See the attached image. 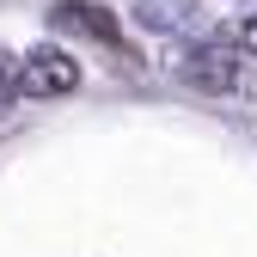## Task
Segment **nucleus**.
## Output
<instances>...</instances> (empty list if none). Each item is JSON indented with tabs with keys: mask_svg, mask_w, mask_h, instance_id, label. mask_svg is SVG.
I'll list each match as a JSON object with an SVG mask.
<instances>
[{
	"mask_svg": "<svg viewBox=\"0 0 257 257\" xmlns=\"http://www.w3.org/2000/svg\"><path fill=\"white\" fill-rule=\"evenodd\" d=\"M239 49L233 43H190V49H172V74L196 92H233L239 86Z\"/></svg>",
	"mask_w": 257,
	"mask_h": 257,
	"instance_id": "1",
	"label": "nucleus"
},
{
	"mask_svg": "<svg viewBox=\"0 0 257 257\" xmlns=\"http://www.w3.org/2000/svg\"><path fill=\"white\" fill-rule=\"evenodd\" d=\"M80 86V61L68 55V49H31L25 61H19V92L25 98H68V92Z\"/></svg>",
	"mask_w": 257,
	"mask_h": 257,
	"instance_id": "2",
	"label": "nucleus"
},
{
	"mask_svg": "<svg viewBox=\"0 0 257 257\" xmlns=\"http://www.w3.org/2000/svg\"><path fill=\"white\" fill-rule=\"evenodd\" d=\"M49 25L55 31H80V37H92V43H122L116 13L98 7V0H55V7H49Z\"/></svg>",
	"mask_w": 257,
	"mask_h": 257,
	"instance_id": "3",
	"label": "nucleus"
},
{
	"mask_svg": "<svg viewBox=\"0 0 257 257\" xmlns=\"http://www.w3.org/2000/svg\"><path fill=\"white\" fill-rule=\"evenodd\" d=\"M135 19L147 31H196V7H190V0H141Z\"/></svg>",
	"mask_w": 257,
	"mask_h": 257,
	"instance_id": "4",
	"label": "nucleus"
},
{
	"mask_svg": "<svg viewBox=\"0 0 257 257\" xmlns=\"http://www.w3.org/2000/svg\"><path fill=\"white\" fill-rule=\"evenodd\" d=\"M239 55H245V61H257V19H245V25H239Z\"/></svg>",
	"mask_w": 257,
	"mask_h": 257,
	"instance_id": "5",
	"label": "nucleus"
},
{
	"mask_svg": "<svg viewBox=\"0 0 257 257\" xmlns=\"http://www.w3.org/2000/svg\"><path fill=\"white\" fill-rule=\"evenodd\" d=\"M233 92H245V98H257V61H239V86Z\"/></svg>",
	"mask_w": 257,
	"mask_h": 257,
	"instance_id": "6",
	"label": "nucleus"
},
{
	"mask_svg": "<svg viewBox=\"0 0 257 257\" xmlns=\"http://www.w3.org/2000/svg\"><path fill=\"white\" fill-rule=\"evenodd\" d=\"M13 92H19V74H13V61H7V55H0V104H7V98H13Z\"/></svg>",
	"mask_w": 257,
	"mask_h": 257,
	"instance_id": "7",
	"label": "nucleus"
}]
</instances>
